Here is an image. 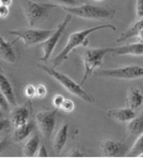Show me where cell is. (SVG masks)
<instances>
[{"instance_id":"ba28073f","label":"cell","mask_w":143,"mask_h":159,"mask_svg":"<svg viewBox=\"0 0 143 159\" xmlns=\"http://www.w3.org/2000/svg\"><path fill=\"white\" fill-rule=\"evenodd\" d=\"M72 17L73 16L71 14L67 13L63 21L57 26L52 34L44 42L40 44L43 50V55L41 58H39V60L44 62H48L49 60L63 33L72 20Z\"/></svg>"},{"instance_id":"8d00e7d4","label":"cell","mask_w":143,"mask_h":159,"mask_svg":"<svg viewBox=\"0 0 143 159\" xmlns=\"http://www.w3.org/2000/svg\"><path fill=\"white\" fill-rule=\"evenodd\" d=\"M3 117V110L1 106H0V118H2Z\"/></svg>"},{"instance_id":"8992f818","label":"cell","mask_w":143,"mask_h":159,"mask_svg":"<svg viewBox=\"0 0 143 159\" xmlns=\"http://www.w3.org/2000/svg\"><path fill=\"white\" fill-rule=\"evenodd\" d=\"M55 30H44L36 28H22V29L8 31V34L16 36L13 44L18 40L23 41L25 46H32L44 42L54 32Z\"/></svg>"},{"instance_id":"30bf717a","label":"cell","mask_w":143,"mask_h":159,"mask_svg":"<svg viewBox=\"0 0 143 159\" xmlns=\"http://www.w3.org/2000/svg\"><path fill=\"white\" fill-rule=\"evenodd\" d=\"M32 110V104L29 100L25 104L20 106H15L10 113V121L11 126L15 129L26 124L30 121V117Z\"/></svg>"},{"instance_id":"5b68a950","label":"cell","mask_w":143,"mask_h":159,"mask_svg":"<svg viewBox=\"0 0 143 159\" xmlns=\"http://www.w3.org/2000/svg\"><path fill=\"white\" fill-rule=\"evenodd\" d=\"M114 48H96L86 49L82 55V60L84 66V73L80 84L82 85L90 78L95 70L101 66L105 57L108 54L113 52Z\"/></svg>"},{"instance_id":"3957f363","label":"cell","mask_w":143,"mask_h":159,"mask_svg":"<svg viewBox=\"0 0 143 159\" xmlns=\"http://www.w3.org/2000/svg\"><path fill=\"white\" fill-rule=\"evenodd\" d=\"M37 67L50 77L55 79L57 82H59L66 90L68 91L71 94L76 96V97H78L82 101L87 102V103H92L95 101L94 98L90 93L86 92L84 89H82L81 84L77 83L69 76L67 75L64 73L57 71L53 66H48L47 65L44 64H38Z\"/></svg>"},{"instance_id":"52a82bcc","label":"cell","mask_w":143,"mask_h":159,"mask_svg":"<svg viewBox=\"0 0 143 159\" xmlns=\"http://www.w3.org/2000/svg\"><path fill=\"white\" fill-rule=\"evenodd\" d=\"M95 75L97 77L118 80H136L143 78V66L129 65L114 69H103L96 72Z\"/></svg>"},{"instance_id":"4dcf8cb0","label":"cell","mask_w":143,"mask_h":159,"mask_svg":"<svg viewBox=\"0 0 143 159\" xmlns=\"http://www.w3.org/2000/svg\"><path fill=\"white\" fill-rule=\"evenodd\" d=\"M11 125L10 120L0 118V133L7 130Z\"/></svg>"},{"instance_id":"ac0fdd59","label":"cell","mask_w":143,"mask_h":159,"mask_svg":"<svg viewBox=\"0 0 143 159\" xmlns=\"http://www.w3.org/2000/svg\"><path fill=\"white\" fill-rule=\"evenodd\" d=\"M143 30V18L139 19L132 26H131L123 33H122L119 38L117 39V43L124 42L127 40L133 37H137L141 30Z\"/></svg>"},{"instance_id":"ffe728a7","label":"cell","mask_w":143,"mask_h":159,"mask_svg":"<svg viewBox=\"0 0 143 159\" xmlns=\"http://www.w3.org/2000/svg\"><path fill=\"white\" fill-rule=\"evenodd\" d=\"M40 140L38 135H34L29 139L23 147L22 153L25 157H31L36 155L39 148Z\"/></svg>"},{"instance_id":"277c9868","label":"cell","mask_w":143,"mask_h":159,"mask_svg":"<svg viewBox=\"0 0 143 159\" xmlns=\"http://www.w3.org/2000/svg\"><path fill=\"white\" fill-rule=\"evenodd\" d=\"M25 19L30 27L36 26L47 18L57 4L38 3L34 0H19Z\"/></svg>"},{"instance_id":"5bb4252c","label":"cell","mask_w":143,"mask_h":159,"mask_svg":"<svg viewBox=\"0 0 143 159\" xmlns=\"http://www.w3.org/2000/svg\"><path fill=\"white\" fill-rule=\"evenodd\" d=\"M0 90L5 96L10 106L15 107L17 106L16 95L11 82L3 70L0 69Z\"/></svg>"},{"instance_id":"83f0119b","label":"cell","mask_w":143,"mask_h":159,"mask_svg":"<svg viewBox=\"0 0 143 159\" xmlns=\"http://www.w3.org/2000/svg\"><path fill=\"white\" fill-rule=\"evenodd\" d=\"M56 3L57 5H62V7H73L78 4L77 0H51Z\"/></svg>"},{"instance_id":"9a60e30c","label":"cell","mask_w":143,"mask_h":159,"mask_svg":"<svg viewBox=\"0 0 143 159\" xmlns=\"http://www.w3.org/2000/svg\"><path fill=\"white\" fill-rule=\"evenodd\" d=\"M0 58L9 64H15L17 57L13 48V43L8 42L0 35Z\"/></svg>"},{"instance_id":"e575fe53","label":"cell","mask_w":143,"mask_h":159,"mask_svg":"<svg viewBox=\"0 0 143 159\" xmlns=\"http://www.w3.org/2000/svg\"><path fill=\"white\" fill-rule=\"evenodd\" d=\"M13 2V0H0V4L9 7Z\"/></svg>"},{"instance_id":"7402d4cb","label":"cell","mask_w":143,"mask_h":159,"mask_svg":"<svg viewBox=\"0 0 143 159\" xmlns=\"http://www.w3.org/2000/svg\"><path fill=\"white\" fill-rule=\"evenodd\" d=\"M143 154V133L138 135L132 147L128 152L127 156L131 157H140Z\"/></svg>"},{"instance_id":"cb8c5ba5","label":"cell","mask_w":143,"mask_h":159,"mask_svg":"<svg viewBox=\"0 0 143 159\" xmlns=\"http://www.w3.org/2000/svg\"><path fill=\"white\" fill-rule=\"evenodd\" d=\"M48 93V89L44 84H39L36 86V97L44 98Z\"/></svg>"},{"instance_id":"9c48e42d","label":"cell","mask_w":143,"mask_h":159,"mask_svg":"<svg viewBox=\"0 0 143 159\" xmlns=\"http://www.w3.org/2000/svg\"><path fill=\"white\" fill-rule=\"evenodd\" d=\"M57 109L53 110H42L36 113V124L43 137L50 140L56 125Z\"/></svg>"},{"instance_id":"74e56055","label":"cell","mask_w":143,"mask_h":159,"mask_svg":"<svg viewBox=\"0 0 143 159\" xmlns=\"http://www.w3.org/2000/svg\"><path fill=\"white\" fill-rule=\"evenodd\" d=\"M94 1H96V2H102L103 0H94Z\"/></svg>"},{"instance_id":"d6986e66","label":"cell","mask_w":143,"mask_h":159,"mask_svg":"<svg viewBox=\"0 0 143 159\" xmlns=\"http://www.w3.org/2000/svg\"><path fill=\"white\" fill-rule=\"evenodd\" d=\"M34 127V125L33 122L30 121L26 124L16 128L13 133L14 140L17 142V143H21V142L25 140V139H27L30 135L31 132L33 131Z\"/></svg>"},{"instance_id":"4fadbf2b","label":"cell","mask_w":143,"mask_h":159,"mask_svg":"<svg viewBox=\"0 0 143 159\" xmlns=\"http://www.w3.org/2000/svg\"><path fill=\"white\" fill-rule=\"evenodd\" d=\"M106 114L110 119L118 122H122V123H125V122L128 123L136 117L135 110L128 107L124 108L109 109Z\"/></svg>"},{"instance_id":"7a4b0ae2","label":"cell","mask_w":143,"mask_h":159,"mask_svg":"<svg viewBox=\"0 0 143 159\" xmlns=\"http://www.w3.org/2000/svg\"><path fill=\"white\" fill-rule=\"evenodd\" d=\"M62 8L65 12L71 14L73 16L90 20H110L115 15V10L113 8L90 4L76 5L73 7H62Z\"/></svg>"},{"instance_id":"f1b7e54d","label":"cell","mask_w":143,"mask_h":159,"mask_svg":"<svg viewBox=\"0 0 143 159\" xmlns=\"http://www.w3.org/2000/svg\"><path fill=\"white\" fill-rule=\"evenodd\" d=\"M0 106L2 107L3 111H7L10 106L9 103H8V102L6 99L5 96L1 92V90H0Z\"/></svg>"},{"instance_id":"f35d334b","label":"cell","mask_w":143,"mask_h":159,"mask_svg":"<svg viewBox=\"0 0 143 159\" xmlns=\"http://www.w3.org/2000/svg\"><path fill=\"white\" fill-rule=\"evenodd\" d=\"M140 157H142V158H143V154H142Z\"/></svg>"},{"instance_id":"1f68e13d","label":"cell","mask_w":143,"mask_h":159,"mask_svg":"<svg viewBox=\"0 0 143 159\" xmlns=\"http://www.w3.org/2000/svg\"><path fill=\"white\" fill-rule=\"evenodd\" d=\"M9 14V7L0 4V18H6Z\"/></svg>"},{"instance_id":"d6a6232c","label":"cell","mask_w":143,"mask_h":159,"mask_svg":"<svg viewBox=\"0 0 143 159\" xmlns=\"http://www.w3.org/2000/svg\"><path fill=\"white\" fill-rule=\"evenodd\" d=\"M36 156L39 157H47L48 156V153L46 147L44 145H41V147H39L38 152L36 153Z\"/></svg>"},{"instance_id":"44dd1931","label":"cell","mask_w":143,"mask_h":159,"mask_svg":"<svg viewBox=\"0 0 143 159\" xmlns=\"http://www.w3.org/2000/svg\"><path fill=\"white\" fill-rule=\"evenodd\" d=\"M127 132L131 135H139L143 133V115L133 118L128 122Z\"/></svg>"},{"instance_id":"836d02e7","label":"cell","mask_w":143,"mask_h":159,"mask_svg":"<svg viewBox=\"0 0 143 159\" xmlns=\"http://www.w3.org/2000/svg\"><path fill=\"white\" fill-rule=\"evenodd\" d=\"M7 146V140H4L2 141H0V154L4 151L6 147Z\"/></svg>"},{"instance_id":"8fae6325","label":"cell","mask_w":143,"mask_h":159,"mask_svg":"<svg viewBox=\"0 0 143 159\" xmlns=\"http://www.w3.org/2000/svg\"><path fill=\"white\" fill-rule=\"evenodd\" d=\"M102 154L107 157H122L127 156L128 149L124 143L114 140H105L100 143Z\"/></svg>"},{"instance_id":"2e32d148","label":"cell","mask_w":143,"mask_h":159,"mask_svg":"<svg viewBox=\"0 0 143 159\" xmlns=\"http://www.w3.org/2000/svg\"><path fill=\"white\" fill-rule=\"evenodd\" d=\"M127 107L133 110H137L143 105V94L138 88L132 87L128 91L127 98H126Z\"/></svg>"},{"instance_id":"d4e9b609","label":"cell","mask_w":143,"mask_h":159,"mask_svg":"<svg viewBox=\"0 0 143 159\" xmlns=\"http://www.w3.org/2000/svg\"><path fill=\"white\" fill-rule=\"evenodd\" d=\"M75 107V103L74 102L71 100V99H66L63 103L61 107V110L66 112H72Z\"/></svg>"},{"instance_id":"6da1fadb","label":"cell","mask_w":143,"mask_h":159,"mask_svg":"<svg viewBox=\"0 0 143 159\" xmlns=\"http://www.w3.org/2000/svg\"><path fill=\"white\" fill-rule=\"evenodd\" d=\"M111 30L113 31L117 30V27L112 24H104L98 26L87 28V29L76 31L75 32L71 33L68 38V41L67 44L65 45L64 48L59 52L55 58L53 59V67L56 68L60 66L68 59L70 53L72 52L76 48H78L81 45H83L88 43L87 36H90L94 32L97 31L103 30Z\"/></svg>"},{"instance_id":"484cf974","label":"cell","mask_w":143,"mask_h":159,"mask_svg":"<svg viewBox=\"0 0 143 159\" xmlns=\"http://www.w3.org/2000/svg\"><path fill=\"white\" fill-rule=\"evenodd\" d=\"M65 100V98L61 94H55L53 98V105L55 109H61L63 103Z\"/></svg>"},{"instance_id":"603a6c76","label":"cell","mask_w":143,"mask_h":159,"mask_svg":"<svg viewBox=\"0 0 143 159\" xmlns=\"http://www.w3.org/2000/svg\"><path fill=\"white\" fill-rule=\"evenodd\" d=\"M24 94L28 100L36 97V86L31 84H27L24 89Z\"/></svg>"},{"instance_id":"4316f807","label":"cell","mask_w":143,"mask_h":159,"mask_svg":"<svg viewBox=\"0 0 143 159\" xmlns=\"http://www.w3.org/2000/svg\"><path fill=\"white\" fill-rule=\"evenodd\" d=\"M136 15L139 19L143 18V0H136Z\"/></svg>"},{"instance_id":"7c38bea8","label":"cell","mask_w":143,"mask_h":159,"mask_svg":"<svg viewBox=\"0 0 143 159\" xmlns=\"http://www.w3.org/2000/svg\"><path fill=\"white\" fill-rule=\"evenodd\" d=\"M113 55L114 56H142L143 55V42L133 43L114 47Z\"/></svg>"},{"instance_id":"ab89813d","label":"cell","mask_w":143,"mask_h":159,"mask_svg":"<svg viewBox=\"0 0 143 159\" xmlns=\"http://www.w3.org/2000/svg\"><path fill=\"white\" fill-rule=\"evenodd\" d=\"M34 1H36V0H34Z\"/></svg>"},{"instance_id":"f546056e","label":"cell","mask_w":143,"mask_h":159,"mask_svg":"<svg viewBox=\"0 0 143 159\" xmlns=\"http://www.w3.org/2000/svg\"><path fill=\"white\" fill-rule=\"evenodd\" d=\"M84 156V153L81 149L78 147H75L72 149H71L69 152L68 153V157H81Z\"/></svg>"},{"instance_id":"e0dca14e","label":"cell","mask_w":143,"mask_h":159,"mask_svg":"<svg viewBox=\"0 0 143 159\" xmlns=\"http://www.w3.org/2000/svg\"><path fill=\"white\" fill-rule=\"evenodd\" d=\"M68 123H66L57 132L53 140V150L57 155H59L64 148L67 142L68 135Z\"/></svg>"},{"instance_id":"d590c367","label":"cell","mask_w":143,"mask_h":159,"mask_svg":"<svg viewBox=\"0 0 143 159\" xmlns=\"http://www.w3.org/2000/svg\"><path fill=\"white\" fill-rule=\"evenodd\" d=\"M137 37L138 38V39L141 41V42H143V30L140 32V33L138 34V35Z\"/></svg>"}]
</instances>
